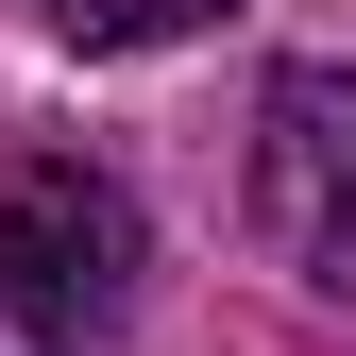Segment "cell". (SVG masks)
Instances as JSON below:
<instances>
[{
	"instance_id": "6da1fadb",
	"label": "cell",
	"mask_w": 356,
	"mask_h": 356,
	"mask_svg": "<svg viewBox=\"0 0 356 356\" xmlns=\"http://www.w3.org/2000/svg\"><path fill=\"white\" fill-rule=\"evenodd\" d=\"M136 305V204L85 153H0V356H102Z\"/></svg>"
},
{
	"instance_id": "7a4b0ae2",
	"label": "cell",
	"mask_w": 356,
	"mask_h": 356,
	"mask_svg": "<svg viewBox=\"0 0 356 356\" xmlns=\"http://www.w3.org/2000/svg\"><path fill=\"white\" fill-rule=\"evenodd\" d=\"M254 238L289 272H356V68H272L254 102Z\"/></svg>"
},
{
	"instance_id": "3957f363",
	"label": "cell",
	"mask_w": 356,
	"mask_h": 356,
	"mask_svg": "<svg viewBox=\"0 0 356 356\" xmlns=\"http://www.w3.org/2000/svg\"><path fill=\"white\" fill-rule=\"evenodd\" d=\"M238 0H51L68 51H170V34H220Z\"/></svg>"
}]
</instances>
